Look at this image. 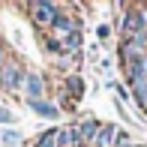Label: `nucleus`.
I'll return each mask as SVG.
<instances>
[{
    "instance_id": "1",
    "label": "nucleus",
    "mask_w": 147,
    "mask_h": 147,
    "mask_svg": "<svg viewBox=\"0 0 147 147\" xmlns=\"http://www.w3.org/2000/svg\"><path fill=\"white\" fill-rule=\"evenodd\" d=\"M114 24H117L120 39H129V36H135V33L147 30L144 15H141V6H123V12L114 15Z\"/></svg>"
},
{
    "instance_id": "2",
    "label": "nucleus",
    "mask_w": 147,
    "mask_h": 147,
    "mask_svg": "<svg viewBox=\"0 0 147 147\" xmlns=\"http://www.w3.org/2000/svg\"><path fill=\"white\" fill-rule=\"evenodd\" d=\"M24 75H27V69L18 57H6L0 63V87L3 90H18L24 84Z\"/></svg>"
},
{
    "instance_id": "3",
    "label": "nucleus",
    "mask_w": 147,
    "mask_h": 147,
    "mask_svg": "<svg viewBox=\"0 0 147 147\" xmlns=\"http://www.w3.org/2000/svg\"><path fill=\"white\" fill-rule=\"evenodd\" d=\"M27 12H30L33 24H39V27H51L54 18H57V12H60V6L57 3H48V0H36V3L27 6Z\"/></svg>"
},
{
    "instance_id": "4",
    "label": "nucleus",
    "mask_w": 147,
    "mask_h": 147,
    "mask_svg": "<svg viewBox=\"0 0 147 147\" xmlns=\"http://www.w3.org/2000/svg\"><path fill=\"white\" fill-rule=\"evenodd\" d=\"M21 90H24L27 99H45V75L42 72H27Z\"/></svg>"
},
{
    "instance_id": "5",
    "label": "nucleus",
    "mask_w": 147,
    "mask_h": 147,
    "mask_svg": "<svg viewBox=\"0 0 147 147\" xmlns=\"http://www.w3.org/2000/svg\"><path fill=\"white\" fill-rule=\"evenodd\" d=\"M51 30H54V33H60V36H69V33L81 30V21H78L75 15H66V12H57V18H54V24H51Z\"/></svg>"
},
{
    "instance_id": "6",
    "label": "nucleus",
    "mask_w": 147,
    "mask_h": 147,
    "mask_svg": "<svg viewBox=\"0 0 147 147\" xmlns=\"http://www.w3.org/2000/svg\"><path fill=\"white\" fill-rule=\"evenodd\" d=\"M27 108L33 111V114H39V117H48V120L60 117V108L54 102H48V99H27Z\"/></svg>"
},
{
    "instance_id": "7",
    "label": "nucleus",
    "mask_w": 147,
    "mask_h": 147,
    "mask_svg": "<svg viewBox=\"0 0 147 147\" xmlns=\"http://www.w3.org/2000/svg\"><path fill=\"white\" fill-rule=\"evenodd\" d=\"M99 126H102V123H99L96 117H84L81 123H78V138H81V147H90V144H93Z\"/></svg>"
},
{
    "instance_id": "8",
    "label": "nucleus",
    "mask_w": 147,
    "mask_h": 147,
    "mask_svg": "<svg viewBox=\"0 0 147 147\" xmlns=\"http://www.w3.org/2000/svg\"><path fill=\"white\" fill-rule=\"evenodd\" d=\"M117 132H120V129H117V123H102L90 147H114V138H117Z\"/></svg>"
},
{
    "instance_id": "9",
    "label": "nucleus",
    "mask_w": 147,
    "mask_h": 147,
    "mask_svg": "<svg viewBox=\"0 0 147 147\" xmlns=\"http://www.w3.org/2000/svg\"><path fill=\"white\" fill-rule=\"evenodd\" d=\"M81 45H84V33L81 30L69 33V36H60V51H63V54H78Z\"/></svg>"
},
{
    "instance_id": "10",
    "label": "nucleus",
    "mask_w": 147,
    "mask_h": 147,
    "mask_svg": "<svg viewBox=\"0 0 147 147\" xmlns=\"http://www.w3.org/2000/svg\"><path fill=\"white\" fill-rule=\"evenodd\" d=\"M129 93H132V102L141 108V117L147 120V81H141V84H132L129 87Z\"/></svg>"
},
{
    "instance_id": "11",
    "label": "nucleus",
    "mask_w": 147,
    "mask_h": 147,
    "mask_svg": "<svg viewBox=\"0 0 147 147\" xmlns=\"http://www.w3.org/2000/svg\"><path fill=\"white\" fill-rule=\"evenodd\" d=\"M66 90H69L75 99H81L84 96V78L81 75H69V78H66Z\"/></svg>"
},
{
    "instance_id": "12",
    "label": "nucleus",
    "mask_w": 147,
    "mask_h": 147,
    "mask_svg": "<svg viewBox=\"0 0 147 147\" xmlns=\"http://www.w3.org/2000/svg\"><path fill=\"white\" fill-rule=\"evenodd\" d=\"M108 87L117 93V102H120V105H129L132 93H129V87H126V84H120V81H108Z\"/></svg>"
},
{
    "instance_id": "13",
    "label": "nucleus",
    "mask_w": 147,
    "mask_h": 147,
    "mask_svg": "<svg viewBox=\"0 0 147 147\" xmlns=\"http://www.w3.org/2000/svg\"><path fill=\"white\" fill-rule=\"evenodd\" d=\"M33 147H57V129H45L42 135L33 141Z\"/></svg>"
},
{
    "instance_id": "14",
    "label": "nucleus",
    "mask_w": 147,
    "mask_h": 147,
    "mask_svg": "<svg viewBox=\"0 0 147 147\" xmlns=\"http://www.w3.org/2000/svg\"><path fill=\"white\" fill-rule=\"evenodd\" d=\"M21 132H18V129H3V132H0V141H3L6 147H18V144H21Z\"/></svg>"
},
{
    "instance_id": "15",
    "label": "nucleus",
    "mask_w": 147,
    "mask_h": 147,
    "mask_svg": "<svg viewBox=\"0 0 147 147\" xmlns=\"http://www.w3.org/2000/svg\"><path fill=\"white\" fill-rule=\"evenodd\" d=\"M132 144H135V141H132V135H129L126 129H120L117 138H114V147H132Z\"/></svg>"
},
{
    "instance_id": "16",
    "label": "nucleus",
    "mask_w": 147,
    "mask_h": 147,
    "mask_svg": "<svg viewBox=\"0 0 147 147\" xmlns=\"http://www.w3.org/2000/svg\"><path fill=\"white\" fill-rule=\"evenodd\" d=\"M45 48H48L51 54H57V57H63V51H60V39H45Z\"/></svg>"
},
{
    "instance_id": "17",
    "label": "nucleus",
    "mask_w": 147,
    "mask_h": 147,
    "mask_svg": "<svg viewBox=\"0 0 147 147\" xmlns=\"http://www.w3.org/2000/svg\"><path fill=\"white\" fill-rule=\"evenodd\" d=\"M96 36L102 39V42H105V39H111V27H108V24H99V27H96Z\"/></svg>"
},
{
    "instance_id": "18",
    "label": "nucleus",
    "mask_w": 147,
    "mask_h": 147,
    "mask_svg": "<svg viewBox=\"0 0 147 147\" xmlns=\"http://www.w3.org/2000/svg\"><path fill=\"white\" fill-rule=\"evenodd\" d=\"M0 123H15V114L9 108H0Z\"/></svg>"
},
{
    "instance_id": "19",
    "label": "nucleus",
    "mask_w": 147,
    "mask_h": 147,
    "mask_svg": "<svg viewBox=\"0 0 147 147\" xmlns=\"http://www.w3.org/2000/svg\"><path fill=\"white\" fill-rule=\"evenodd\" d=\"M99 66H102V72H111V66H114V60H111V57H102V60H99Z\"/></svg>"
},
{
    "instance_id": "20",
    "label": "nucleus",
    "mask_w": 147,
    "mask_h": 147,
    "mask_svg": "<svg viewBox=\"0 0 147 147\" xmlns=\"http://www.w3.org/2000/svg\"><path fill=\"white\" fill-rule=\"evenodd\" d=\"M141 15H144V24H147V3L141 6Z\"/></svg>"
},
{
    "instance_id": "21",
    "label": "nucleus",
    "mask_w": 147,
    "mask_h": 147,
    "mask_svg": "<svg viewBox=\"0 0 147 147\" xmlns=\"http://www.w3.org/2000/svg\"><path fill=\"white\" fill-rule=\"evenodd\" d=\"M3 60H6V57H3V48H0V63H3Z\"/></svg>"
},
{
    "instance_id": "22",
    "label": "nucleus",
    "mask_w": 147,
    "mask_h": 147,
    "mask_svg": "<svg viewBox=\"0 0 147 147\" xmlns=\"http://www.w3.org/2000/svg\"><path fill=\"white\" fill-rule=\"evenodd\" d=\"M144 66H147V54H144Z\"/></svg>"
}]
</instances>
